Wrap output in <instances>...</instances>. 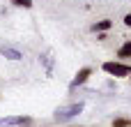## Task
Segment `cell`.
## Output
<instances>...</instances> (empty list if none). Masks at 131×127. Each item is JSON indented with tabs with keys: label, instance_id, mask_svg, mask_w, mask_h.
Returning <instances> with one entry per match:
<instances>
[{
	"label": "cell",
	"instance_id": "obj_1",
	"mask_svg": "<svg viewBox=\"0 0 131 127\" xmlns=\"http://www.w3.org/2000/svg\"><path fill=\"white\" fill-rule=\"evenodd\" d=\"M83 109H85V104H83V102H74V104H67V106H58V109H55V113H53V118H55L58 123H67V120L76 118Z\"/></svg>",
	"mask_w": 131,
	"mask_h": 127
},
{
	"label": "cell",
	"instance_id": "obj_2",
	"mask_svg": "<svg viewBox=\"0 0 131 127\" xmlns=\"http://www.w3.org/2000/svg\"><path fill=\"white\" fill-rule=\"evenodd\" d=\"M104 72L115 76V79H124V76H131V67L124 65V62H104Z\"/></svg>",
	"mask_w": 131,
	"mask_h": 127
},
{
	"label": "cell",
	"instance_id": "obj_3",
	"mask_svg": "<svg viewBox=\"0 0 131 127\" xmlns=\"http://www.w3.org/2000/svg\"><path fill=\"white\" fill-rule=\"evenodd\" d=\"M32 118L28 116H7V118H0V127H18V125H30Z\"/></svg>",
	"mask_w": 131,
	"mask_h": 127
},
{
	"label": "cell",
	"instance_id": "obj_4",
	"mask_svg": "<svg viewBox=\"0 0 131 127\" xmlns=\"http://www.w3.org/2000/svg\"><path fill=\"white\" fill-rule=\"evenodd\" d=\"M92 76V67H83V69H78V74H76V79L71 81V86H69V90H74L76 86H83L88 79Z\"/></svg>",
	"mask_w": 131,
	"mask_h": 127
},
{
	"label": "cell",
	"instance_id": "obj_5",
	"mask_svg": "<svg viewBox=\"0 0 131 127\" xmlns=\"http://www.w3.org/2000/svg\"><path fill=\"white\" fill-rule=\"evenodd\" d=\"M0 56L9 58V60H21V58H23L21 51H18V49H12V46H0Z\"/></svg>",
	"mask_w": 131,
	"mask_h": 127
},
{
	"label": "cell",
	"instance_id": "obj_6",
	"mask_svg": "<svg viewBox=\"0 0 131 127\" xmlns=\"http://www.w3.org/2000/svg\"><path fill=\"white\" fill-rule=\"evenodd\" d=\"M117 58H131V39H127V42L120 46V51H117Z\"/></svg>",
	"mask_w": 131,
	"mask_h": 127
},
{
	"label": "cell",
	"instance_id": "obj_7",
	"mask_svg": "<svg viewBox=\"0 0 131 127\" xmlns=\"http://www.w3.org/2000/svg\"><path fill=\"white\" fill-rule=\"evenodd\" d=\"M111 25H113V23H111L108 19L97 21V23H94V32H106V30H111Z\"/></svg>",
	"mask_w": 131,
	"mask_h": 127
},
{
	"label": "cell",
	"instance_id": "obj_8",
	"mask_svg": "<svg viewBox=\"0 0 131 127\" xmlns=\"http://www.w3.org/2000/svg\"><path fill=\"white\" fill-rule=\"evenodd\" d=\"M12 5H16V7H23V9H30L32 7V0H9Z\"/></svg>",
	"mask_w": 131,
	"mask_h": 127
},
{
	"label": "cell",
	"instance_id": "obj_9",
	"mask_svg": "<svg viewBox=\"0 0 131 127\" xmlns=\"http://www.w3.org/2000/svg\"><path fill=\"white\" fill-rule=\"evenodd\" d=\"M113 127H131V120L129 118H115L113 120Z\"/></svg>",
	"mask_w": 131,
	"mask_h": 127
},
{
	"label": "cell",
	"instance_id": "obj_10",
	"mask_svg": "<svg viewBox=\"0 0 131 127\" xmlns=\"http://www.w3.org/2000/svg\"><path fill=\"white\" fill-rule=\"evenodd\" d=\"M124 25H127V28H131V14H127V16H124Z\"/></svg>",
	"mask_w": 131,
	"mask_h": 127
}]
</instances>
